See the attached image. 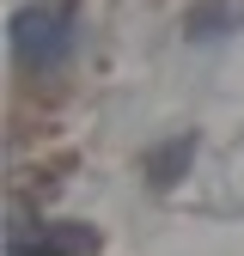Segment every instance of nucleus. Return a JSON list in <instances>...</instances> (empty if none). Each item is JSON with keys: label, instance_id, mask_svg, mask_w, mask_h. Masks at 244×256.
<instances>
[{"label": "nucleus", "instance_id": "nucleus-3", "mask_svg": "<svg viewBox=\"0 0 244 256\" xmlns=\"http://www.w3.org/2000/svg\"><path fill=\"white\" fill-rule=\"evenodd\" d=\"M190 158H196V134H177L171 146H159V152L146 158V177L159 183V189H171V183L183 177V165H190Z\"/></svg>", "mask_w": 244, "mask_h": 256}, {"label": "nucleus", "instance_id": "nucleus-2", "mask_svg": "<svg viewBox=\"0 0 244 256\" xmlns=\"http://www.w3.org/2000/svg\"><path fill=\"white\" fill-rule=\"evenodd\" d=\"M232 24H244V0H202V6L190 12V37L214 43V37H226Z\"/></svg>", "mask_w": 244, "mask_h": 256}, {"label": "nucleus", "instance_id": "nucleus-1", "mask_svg": "<svg viewBox=\"0 0 244 256\" xmlns=\"http://www.w3.org/2000/svg\"><path fill=\"white\" fill-rule=\"evenodd\" d=\"M6 37H12V55L24 74H55L74 55V18L61 6H24V12H12Z\"/></svg>", "mask_w": 244, "mask_h": 256}, {"label": "nucleus", "instance_id": "nucleus-4", "mask_svg": "<svg viewBox=\"0 0 244 256\" xmlns=\"http://www.w3.org/2000/svg\"><path fill=\"white\" fill-rule=\"evenodd\" d=\"M92 244L98 238L86 226H68V232H43V244H12V256H86Z\"/></svg>", "mask_w": 244, "mask_h": 256}]
</instances>
